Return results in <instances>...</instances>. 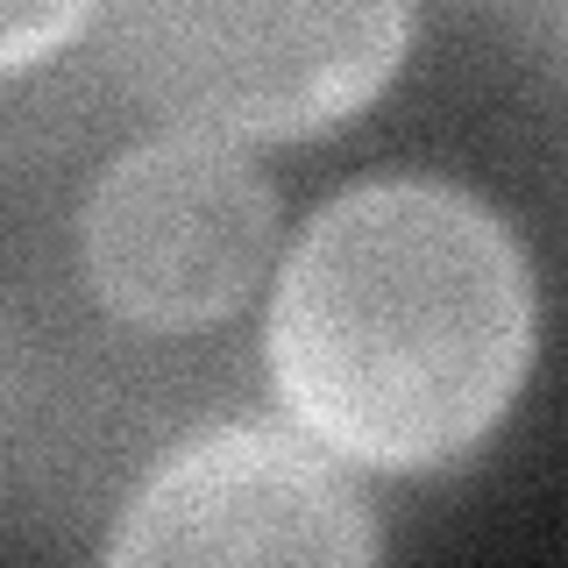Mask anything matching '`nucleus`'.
Instances as JSON below:
<instances>
[{"instance_id": "f257e3e1", "label": "nucleus", "mask_w": 568, "mask_h": 568, "mask_svg": "<svg viewBox=\"0 0 568 568\" xmlns=\"http://www.w3.org/2000/svg\"><path fill=\"white\" fill-rule=\"evenodd\" d=\"M526 355V248L440 178H369L327 200L271 298L284 413L369 469L469 455L505 419Z\"/></svg>"}, {"instance_id": "f03ea898", "label": "nucleus", "mask_w": 568, "mask_h": 568, "mask_svg": "<svg viewBox=\"0 0 568 568\" xmlns=\"http://www.w3.org/2000/svg\"><path fill=\"white\" fill-rule=\"evenodd\" d=\"M405 8H248V0H142L100 14L106 79L185 135H313L398 71Z\"/></svg>"}, {"instance_id": "7ed1b4c3", "label": "nucleus", "mask_w": 568, "mask_h": 568, "mask_svg": "<svg viewBox=\"0 0 568 568\" xmlns=\"http://www.w3.org/2000/svg\"><path fill=\"white\" fill-rule=\"evenodd\" d=\"M277 192L213 135H156L114 156L79 213L85 284L135 327H206L271 271Z\"/></svg>"}, {"instance_id": "20e7f679", "label": "nucleus", "mask_w": 568, "mask_h": 568, "mask_svg": "<svg viewBox=\"0 0 568 568\" xmlns=\"http://www.w3.org/2000/svg\"><path fill=\"white\" fill-rule=\"evenodd\" d=\"M100 568H377V519L306 434L235 419L142 476Z\"/></svg>"}, {"instance_id": "39448f33", "label": "nucleus", "mask_w": 568, "mask_h": 568, "mask_svg": "<svg viewBox=\"0 0 568 568\" xmlns=\"http://www.w3.org/2000/svg\"><path fill=\"white\" fill-rule=\"evenodd\" d=\"M79 29H100V14H85V8H43V14H29V8H14L8 14V36H0V58H8V71H22L36 58H58Z\"/></svg>"}]
</instances>
